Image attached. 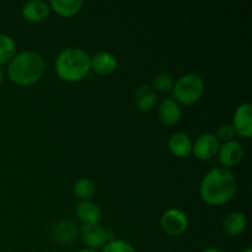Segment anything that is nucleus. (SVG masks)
<instances>
[{
    "label": "nucleus",
    "instance_id": "nucleus-1",
    "mask_svg": "<svg viewBox=\"0 0 252 252\" xmlns=\"http://www.w3.org/2000/svg\"><path fill=\"white\" fill-rule=\"evenodd\" d=\"M238 191V181L233 172L225 167L209 170L201 181L199 196L209 206H221L233 199Z\"/></svg>",
    "mask_w": 252,
    "mask_h": 252
},
{
    "label": "nucleus",
    "instance_id": "nucleus-2",
    "mask_svg": "<svg viewBox=\"0 0 252 252\" xmlns=\"http://www.w3.org/2000/svg\"><path fill=\"white\" fill-rule=\"evenodd\" d=\"M46 63L43 57L34 51H24L9 62L7 76L10 81L20 86L36 84L43 76Z\"/></svg>",
    "mask_w": 252,
    "mask_h": 252
},
{
    "label": "nucleus",
    "instance_id": "nucleus-3",
    "mask_svg": "<svg viewBox=\"0 0 252 252\" xmlns=\"http://www.w3.org/2000/svg\"><path fill=\"white\" fill-rule=\"evenodd\" d=\"M54 66L62 80L76 83L83 80L90 71V56L84 49L70 47L59 53Z\"/></svg>",
    "mask_w": 252,
    "mask_h": 252
},
{
    "label": "nucleus",
    "instance_id": "nucleus-4",
    "mask_svg": "<svg viewBox=\"0 0 252 252\" xmlns=\"http://www.w3.org/2000/svg\"><path fill=\"white\" fill-rule=\"evenodd\" d=\"M171 93L172 100L176 101L179 105H193L203 96L204 81L197 74H186L175 81Z\"/></svg>",
    "mask_w": 252,
    "mask_h": 252
},
{
    "label": "nucleus",
    "instance_id": "nucleus-5",
    "mask_svg": "<svg viewBox=\"0 0 252 252\" xmlns=\"http://www.w3.org/2000/svg\"><path fill=\"white\" fill-rule=\"evenodd\" d=\"M160 226L166 235L180 236L186 231L189 226V219L186 214L180 209L170 208L162 213L160 218Z\"/></svg>",
    "mask_w": 252,
    "mask_h": 252
},
{
    "label": "nucleus",
    "instance_id": "nucleus-6",
    "mask_svg": "<svg viewBox=\"0 0 252 252\" xmlns=\"http://www.w3.org/2000/svg\"><path fill=\"white\" fill-rule=\"evenodd\" d=\"M80 235L88 249L97 251V249L103 248L108 241L113 240L112 233L107 229L102 228L100 224L94 225H83L80 229Z\"/></svg>",
    "mask_w": 252,
    "mask_h": 252
},
{
    "label": "nucleus",
    "instance_id": "nucleus-7",
    "mask_svg": "<svg viewBox=\"0 0 252 252\" xmlns=\"http://www.w3.org/2000/svg\"><path fill=\"white\" fill-rule=\"evenodd\" d=\"M220 143L217 137L212 133H204L197 137V139L192 143V153L194 158L202 161L211 160L218 154Z\"/></svg>",
    "mask_w": 252,
    "mask_h": 252
},
{
    "label": "nucleus",
    "instance_id": "nucleus-8",
    "mask_svg": "<svg viewBox=\"0 0 252 252\" xmlns=\"http://www.w3.org/2000/svg\"><path fill=\"white\" fill-rule=\"evenodd\" d=\"M233 128L235 134L243 138H250L252 135V106L251 103L244 102L238 106L234 112Z\"/></svg>",
    "mask_w": 252,
    "mask_h": 252
},
{
    "label": "nucleus",
    "instance_id": "nucleus-9",
    "mask_svg": "<svg viewBox=\"0 0 252 252\" xmlns=\"http://www.w3.org/2000/svg\"><path fill=\"white\" fill-rule=\"evenodd\" d=\"M218 158L220 164L225 169L236 166L244 158V148L238 140H230L220 144L218 150Z\"/></svg>",
    "mask_w": 252,
    "mask_h": 252
},
{
    "label": "nucleus",
    "instance_id": "nucleus-10",
    "mask_svg": "<svg viewBox=\"0 0 252 252\" xmlns=\"http://www.w3.org/2000/svg\"><path fill=\"white\" fill-rule=\"evenodd\" d=\"M51 12V6L48 2L42 0H32L22 5L21 15L26 21L31 24H39L48 17Z\"/></svg>",
    "mask_w": 252,
    "mask_h": 252
},
{
    "label": "nucleus",
    "instance_id": "nucleus-11",
    "mask_svg": "<svg viewBox=\"0 0 252 252\" xmlns=\"http://www.w3.org/2000/svg\"><path fill=\"white\" fill-rule=\"evenodd\" d=\"M117 69V59L110 52H98L90 57V70L98 75H110Z\"/></svg>",
    "mask_w": 252,
    "mask_h": 252
},
{
    "label": "nucleus",
    "instance_id": "nucleus-12",
    "mask_svg": "<svg viewBox=\"0 0 252 252\" xmlns=\"http://www.w3.org/2000/svg\"><path fill=\"white\" fill-rule=\"evenodd\" d=\"M79 234H80V230L78 225L71 220H61L52 228V239L56 243L63 244V245L76 240Z\"/></svg>",
    "mask_w": 252,
    "mask_h": 252
},
{
    "label": "nucleus",
    "instance_id": "nucleus-13",
    "mask_svg": "<svg viewBox=\"0 0 252 252\" xmlns=\"http://www.w3.org/2000/svg\"><path fill=\"white\" fill-rule=\"evenodd\" d=\"M158 115L162 125L175 126L180 122L182 117L181 106L172 98H166L160 103Z\"/></svg>",
    "mask_w": 252,
    "mask_h": 252
},
{
    "label": "nucleus",
    "instance_id": "nucleus-14",
    "mask_svg": "<svg viewBox=\"0 0 252 252\" xmlns=\"http://www.w3.org/2000/svg\"><path fill=\"white\" fill-rule=\"evenodd\" d=\"M75 213L83 225L98 224L101 219V209L96 203L91 201H81L76 204Z\"/></svg>",
    "mask_w": 252,
    "mask_h": 252
},
{
    "label": "nucleus",
    "instance_id": "nucleus-15",
    "mask_svg": "<svg viewBox=\"0 0 252 252\" xmlns=\"http://www.w3.org/2000/svg\"><path fill=\"white\" fill-rule=\"evenodd\" d=\"M170 153L177 158H187L192 153V140L186 133L177 132L170 137L167 142Z\"/></svg>",
    "mask_w": 252,
    "mask_h": 252
},
{
    "label": "nucleus",
    "instance_id": "nucleus-16",
    "mask_svg": "<svg viewBox=\"0 0 252 252\" xmlns=\"http://www.w3.org/2000/svg\"><path fill=\"white\" fill-rule=\"evenodd\" d=\"M158 101L157 93L154 89L150 85L143 84V85L138 86V89L134 93V102L138 110L143 111V112H149L155 107Z\"/></svg>",
    "mask_w": 252,
    "mask_h": 252
},
{
    "label": "nucleus",
    "instance_id": "nucleus-17",
    "mask_svg": "<svg viewBox=\"0 0 252 252\" xmlns=\"http://www.w3.org/2000/svg\"><path fill=\"white\" fill-rule=\"evenodd\" d=\"M248 226L246 216L241 212H230L223 219V229L229 236H239L245 231Z\"/></svg>",
    "mask_w": 252,
    "mask_h": 252
},
{
    "label": "nucleus",
    "instance_id": "nucleus-18",
    "mask_svg": "<svg viewBox=\"0 0 252 252\" xmlns=\"http://www.w3.org/2000/svg\"><path fill=\"white\" fill-rule=\"evenodd\" d=\"M83 0H52L51 10L63 17H71L78 14L83 7Z\"/></svg>",
    "mask_w": 252,
    "mask_h": 252
},
{
    "label": "nucleus",
    "instance_id": "nucleus-19",
    "mask_svg": "<svg viewBox=\"0 0 252 252\" xmlns=\"http://www.w3.org/2000/svg\"><path fill=\"white\" fill-rule=\"evenodd\" d=\"M15 56H16V42L9 34L0 33V66L2 64H9V62Z\"/></svg>",
    "mask_w": 252,
    "mask_h": 252
},
{
    "label": "nucleus",
    "instance_id": "nucleus-20",
    "mask_svg": "<svg viewBox=\"0 0 252 252\" xmlns=\"http://www.w3.org/2000/svg\"><path fill=\"white\" fill-rule=\"evenodd\" d=\"M96 192L95 184L90 179H79L74 184V194L81 201H90Z\"/></svg>",
    "mask_w": 252,
    "mask_h": 252
},
{
    "label": "nucleus",
    "instance_id": "nucleus-21",
    "mask_svg": "<svg viewBox=\"0 0 252 252\" xmlns=\"http://www.w3.org/2000/svg\"><path fill=\"white\" fill-rule=\"evenodd\" d=\"M174 79L170 75L169 73H165V71H161V73L157 74L153 79V86L152 88L154 90H158L159 93H170L174 88Z\"/></svg>",
    "mask_w": 252,
    "mask_h": 252
},
{
    "label": "nucleus",
    "instance_id": "nucleus-22",
    "mask_svg": "<svg viewBox=\"0 0 252 252\" xmlns=\"http://www.w3.org/2000/svg\"><path fill=\"white\" fill-rule=\"evenodd\" d=\"M102 252H137V250L128 241L113 239L103 246Z\"/></svg>",
    "mask_w": 252,
    "mask_h": 252
},
{
    "label": "nucleus",
    "instance_id": "nucleus-23",
    "mask_svg": "<svg viewBox=\"0 0 252 252\" xmlns=\"http://www.w3.org/2000/svg\"><path fill=\"white\" fill-rule=\"evenodd\" d=\"M216 137L217 139L219 140V143L230 142V140H234V137H235V130H234L233 126L231 125H223L218 128Z\"/></svg>",
    "mask_w": 252,
    "mask_h": 252
},
{
    "label": "nucleus",
    "instance_id": "nucleus-24",
    "mask_svg": "<svg viewBox=\"0 0 252 252\" xmlns=\"http://www.w3.org/2000/svg\"><path fill=\"white\" fill-rule=\"evenodd\" d=\"M202 252H224V251L220 250V249H218V248H207V249H204Z\"/></svg>",
    "mask_w": 252,
    "mask_h": 252
},
{
    "label": "nucleus",
    "instance_id": "nucleus-25",
    "mask_svg": "<svg viewBox=\"0 0 252 252\" xmlns=\"http://www.w3.org/2000/svg\"><path fill=\"white\" fill-rule=\"evenodd\" d=\"M4 78H5V71H4V69H2L1 66H0V84H1L2 81H4Z\"/></svg>",
    "mask_w": 252,
    "mask_h": 252
},
{
    "label": "nucleus",
    "instance_id": "nucleus-26",
    "mask_svg": "<svg viewBox=\"0 0 252 252\" xmlns=\"http://www.w3.org/2000/svg\"><path fill=\"white\" fill-rule=\"evenodd\" d=\"M78 252H97L96 250H93V249H83V250H79Z\"/></svg>",
    "mask_w": 252,
    "mask_h": 252
},
{
    "label": "nucleus",
    "instance_id": "nucleus-27",
    "mask_svg": "<svg viewBox=\"0 0 252 252\" xmlns=\"http://www.w3.org/2000/svg\"><path fill=\"white\" fill-rule=\"evenodd\" d=\"M241 252H252V249L251 248H246L245 250H243Z\"/></svg>",
    "mask_w": 252,
    "mask_h": 252
}]
</instances>
